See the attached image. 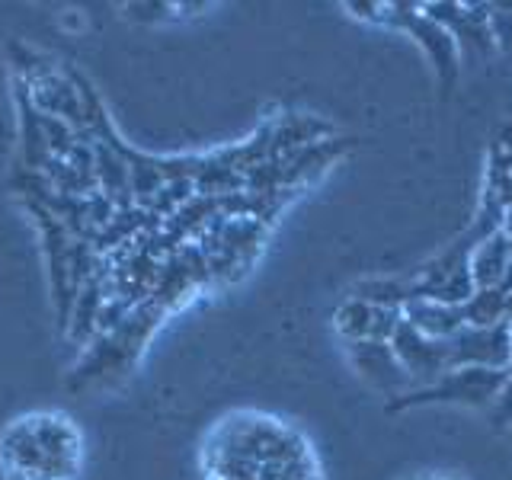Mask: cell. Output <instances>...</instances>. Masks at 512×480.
Here are the masks:
<instances>
[{"label":"cell","mask_w":512,"mask_h":480,"mask_svg":"<svg viewBox=\"0 0 512 480\" xmlns=\"http://www.w3.org/2000/svg\"><path fill=\"white\" fill-rule=\"evenodd\" d=\"M509 378V368H455V372L442 375L436 384L426 388H413L407 394L394 397L388 410H407L416 404H464V407H490L496 394L503 391Z\"/></svg>","instance_id":"7a4b0ae2"},{"label":"cell","mask_w":512,"mask_h":480,"mask_svg":"<svg viewBox=\"0 0 512 480\" xmlns=\"http://www.w3.org/2000/svg\"><path fill=\"white\" fill-rule=\"evenodd\" d=\"M333 320H336V330H340V336L346 343L368 340V333H372V320H375V304L349 295L340 308H336Z\"/></svg>","instance_id":"52a82bcc"},{"label":"cell","mask_w":512,"mask_h":480,"mask_svg":"<svg viewBox=\"0 0 512 480\" xmlns=\"http://www.w3.org/2000/svg\"><path fill=\"white\" fill-rule=\"evenodd\" d=\"M84 468V436L61 410H32L0 432L4 480H74Z\"/></svg>","instance_id":"6da1fadb"},{"label":"cell","mask_w":512,"mask_h":480,"mask_svg":"<svg viewBox=\"0 0 512 480\" xmlns=\"http://www.w3.org/2000/svg\"><path fill=\"white\" fill-rule=\"evenodd\" d=\"M509 266H512V244H509V237L503 231H496L471 256L474 288H496L503 282Z\"/></svg>","instance_id":"8992f818"},{"label":"cell","mask_w":512,"mask_h":480,"mask_svg":"<svg viewBox=\"0 0 512 480\" xmlns=\"http://www.w3.org/2000/svg\"><path fill=\"white\" fill-rule=\"evenodd\" d=\"M375 23H388L394 29H404L426 48L432 58V68L439 74L442 90H452L458 80V42L448 36L442 26L420 13V4H378Z\"/></svg>","instance_id":"3957f363"},{"label":"cell","mask_w":512,"mask_h":480,"mask_svg":"<svg viewBox=\"0 0 512 480\" xmlns=\"http://www.w3.org/2000/svg\"><path fill=\"white\" fill-rule=\"evenodd\" d=\"M506 304L509 295H503L500 288H477L474 298L468 304H461V308L468 327H496L506 320Z\"/></svg>","instance_id":"ba28073f"},{"label":"cell","mask_w":512,"mask_h":480,"mask_svg":"<svg viewBox=\"0 0 512 480\" xmlns=\"http://www.w3.org/2000/svg\"><path fill=\"white\" fill-rule=\"evenodd\" d=\"M404 320L413 330L429 336V340H448V336L468 327L461 304H439V301H410L404 308Z\"/></svg>","instance_id":"5b68a950"},{"label":"cell","mask_w":512,"mask_h":480,"mask_svg":"<svg viewBox=\"0 0 512 480\" xmlns=\"http://www.w3.org/2000/svg\"><path fill=\"white\" fill-rule=\"evenodd\" d=\"M349 359H352V365H356V372L368 384H375L381 394L400 397V394L413 391V381L407 375V368L400 365L391 343H378V340L349 343Z\"/></svg>","instance_id":"277c9868"},{"label":"cell","mask_w":512,"mask_h":480,"mask_svg":"<svg viewBox=\"0 0 512 480\" xmlns=\"http://www.w3.org/2000/svg\"><path fill=\"white\" fill-rule=\"evenodd\" d=\"M490 36L496 42V48L503 52H512V13L500 4H490Z\"/></svg>","instance_id":"9c48e42d"}]
</instances>
